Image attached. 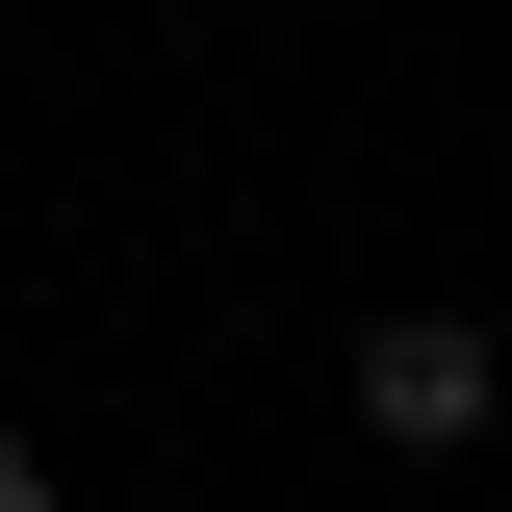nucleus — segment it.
I'll return each mask as SVG.
<instances>
[{
    "label": "nucleus",
    "instance_id": "nucleus-1",
    "mask_svg": "<svg viewBox=\"0 0 512 512\" xmlns=\"http://www.w3.org/2000/svg\"><path fill=\"white\" fill-rule=\"evenodd\" d=\"M359 436L384 461H461V436H487V308H384L359 333Z\"/></svg>",
    "mask_w": 512,
    "mask_h": 512
},
{
    "label": "nucleus",
    "instance_id": "nucleus-2",
    "mask_svg": "<svg viewBox=\"0 0 512 512\" xmlns=\"http://www.w3.org/2000/svg\"><path fill=\"white\" fill-rule=\"evenodd\" d=\"M0 512H52V461H26V436H0Z\"/></svg>",
    "mask_w": 512,
    "mask_h": 512
}]
</instances>
